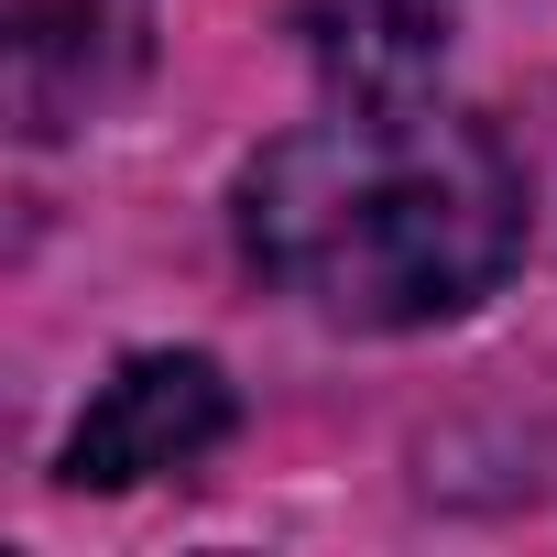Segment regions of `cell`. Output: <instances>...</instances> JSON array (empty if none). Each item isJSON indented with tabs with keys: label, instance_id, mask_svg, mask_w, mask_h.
Returning <instances> with one entry per match:
<instances>
[{
	"label": "cell",
	"instance_id": "cell-2",
	"mask_svg": "<svg viewBox=\"0 0 557 557\" xmlns=\"http://www.w3.org/2000/svg\"><path fill=\"white\" fill-rule=\"evenodd\" d=\"M230 383L208 350H143L99 383V405L77 416L66 437V481L77 492H132V481H164V470H197L219 437H230Z\"/></svg>",
	"mask_w": 557,
	"mask_h": 557
},
{
	"label": "cell",
	"instance_id": "cell-1",
	"mask_svg": "<svg viewBox=\"0 0 557 557\" xmlns=\"http://www.w3.org/2000/svg\"><path fill=\"white\" fill-rule=\"evenodd\" d=\"M240 251L350 329H437L524 262V175L481 121L339 99L240 175Z\"/></svg>",
	"mask_w": 557,
	"mask_h": 557
},
{
	"label": "cell",
	"instance_id": "cell-3",
	"mask_svg": "<svg viewBox=\"0 0 557 557\" xmlns=\"http://www.w3.org/2000/svg\"><path fill=\"white\" fill-rule=\"evenodd\" d=\"M153 45V0H23L12 12V110L34 143L77 132Z\"/></svg>",
	"mask_w": 557,
	"mask_h": 557
},
{
	"label": "cell",
	"instance_id": "cell-4",
	"mask_svg": "<svg viewBox=\"0 0 557 557\" xmlns=\"http://www.w3.org/2000/svg\"><path fill=\"white\" fill-rule=\"evenodd\" d=\"M459 0H307V55L339 99H426Z\"/></svg>",
	"mask_w": 557,
	"mask_h": 557
}]
</instances>
